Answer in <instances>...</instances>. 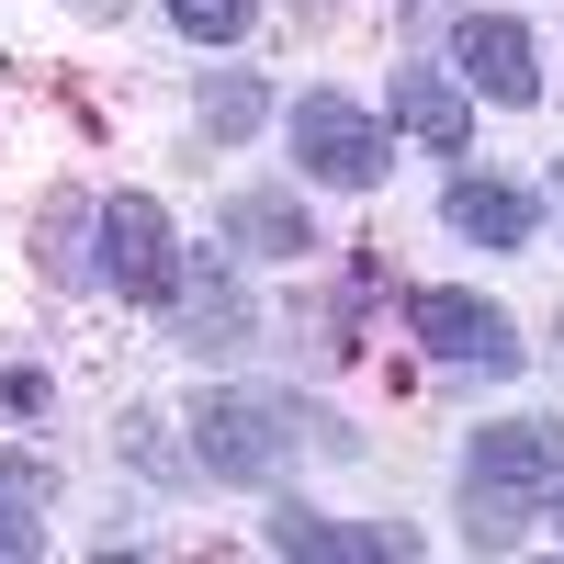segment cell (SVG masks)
I'll return each mask as SVG.
<instances>
[{
	"label": "cell",
	"mask_w": 564,
	"mask_h": 564,
	"mask_svg": "<svg viewBox=\"0 0 564 564\" xmlns=\"http://www.w3.org/2000/svg\"><path fill=\"white\" fill-rule=\"evenodd\" d=\"M564 475V441L553 417H508V430H475V452H463V531H475V553H508L531 531V497H553Z\"/></svg>",
	"instance_id": "1"
},
{
	"label": "cell",
	"mask_w": 564,
	"mask_h": 564,
	"mask_svg": "<svg viewBox=\"0 0 564 564\" xmlns=\"http://www.w3.org/2000/svg\"><path fill=\"white\" fill-rule=\"evenodd\" d=\"M193 430H204V441H193L204 475H226V486H271L282 463L316 441V417H305L294 395H204Z\"/></svg>",
	"instance_id": "2"
},
{
	"label": "cell",
	"mask_w": 564,
	"mask_h": 564,
	"mask_svg": "<svg viewBox=\"0 0 564 564\" xmlns=\"http://www.w3.org/2000/svg\"><path fill=\"white\" fill-rule=\"evenodd\" d=\"M90 238H102V282L135 305H170L181 294V238H170V204L148 193H113L102 215H90Z\"/></svg>",
	"instance_id": "3"
},
{
	"label": "cell",
	"mask_w": 564,
	"mask_h": 564,
	"mask_svg": "<svg viewBox=\"0 0 564 564\" xmlns=\"http://www.w3.org/2000/svg\"><path fill=\"white\" fill-rule=\"evenodd\" d=\"M294 159H305V181H327V193H372L395 148H384V124H372L361 102L305 90V102H294Z\"/></svg>",
	"instance_id": "4"
},
{
	"label": "cell",
	"mask_w": 564,
	"mask_h": 564,
	"mask_svg": "<svg viewBox=\"0 0 564 564\" xmlns=\"http://www.w3.org/2000/svg\"><path fill=\"white\" fill-rule=\"evenodd\" d=\"M406 339H430V361H463V372H508L520 361V327H508L486 294H463V282H417L406 294Z\"/></svg>",
	"instance_id": "5"
},
{
	"label": "cell",
	"mask_w": 564,
	"mask_h": 564,
	"mask_svg": "<svg viewBox=\"0 0 564 564\" xmlns=\"http://www.w3.org/2000/svg\"><path fill=\"white\" fill-rule=\"evenodd\" d=\"M170 339H181V350H238V339H249V294L226 282V260H181Z\"/></svg>",
	"instance_id": "6"
},
{
	"label": "cell",
	"mask_w": 564,
	"mask_h": 564,
	"mask_svg": "<svg viewBox=\"0 0 564 564\" xmlns=\"http://www.w3.org/2000/svg\"><path fill=\"white\" fill-rule=\"evenodd\" d=\"M452 68L475 79V90H497L508 113H520V102H542V68H531V34H520V23H497V12H475V23L452 34Z\"/></svg>",
	"instance_id": "7"
},
{
	"label": "cell",
	"mask_w": 564,
	"mask_h": 564,
	"mask_svg": "<svg viewBox=\"0 0 564 564\" xmlns=\"http://www.w3.org/2000/svg\"><path fill=\"white\" fill-rule=\"evenodd\" d=\"M271 553H316V564H395L406 531H350V520H316V508L282 497L271 508Z\"/></svg>",
	"instance_id": "8"
},
{
	"label": "cell",
	"mask_w": 564,
	"mask_h": 564,
	"mask_svg": "<svg viewBox=\"0 0 564 564\" xmlns=\"http://www.w3.org/2000/svg\"><path fill=\"white\" fill-rule=\"evenodd\" d=\"M441 226L475 238V249H531V193H520V181H452Z\"/></svg>",
	"instance_id": "9"
},
{
	"label": "cell",
	"mask_w": 564,
	"mask_h": 564,
	"mask_svg": "<svg viewBox=\"0 0 564 564\" xmlns=\"http://www.w3.org/2000/svg\"><path fill=\"white\" fill-rule=\"evenodd\" d=\"M395 124L417 135V148H441V159L475 148V102H463L441 68H395Z\"/></svg>",
	"instance_id": "10"
},
{
	"label": "cell",
	"mask_w": 564,
	"mask_h": 564,
	"mask_svg": "<svg viewBox=\"0 0 564 564\" xmlns=\"http://www.w3.org/2000/svg\"><path fill=\"white\" fill-rule=\"evenodd\" d=\"M226 238L260 249V260H305V249H316V226L282 204V193H238V204H226Z\"/></svg>",
	"instance_id": "11"
},
{
	"label": "cell",
	"mask_w": 564,
	"mask_h": 564,
	"mask_svg": "<svg viewBox=\"0 0 564 564\" xmlns=\"http://www.w3.org/2000/svg\"><path fill=\"white\" fill-rule=\"evenodd\" d=\"M170 23L193 34V45H238V34L260 23V0H170Z\"/></svg>",
	"instance_id": "12"
},
{
	"label": "cell",
	"mask_w": 564,
	"mask_h": 564,
	"mask_svg": "<svg viewBox=\"0 0 564 564\" xmlns=\"http://www.w3.org/2000/svg\"><path fill=\"white\" fill-rule=\"evenodd\" d=\"M260 113H271V102H260V79H238V68L204 79V124H215V135H249Z\"/></svg>",
	"instance_id": "13"
},
{
	"label": "cell",
	"mask_w": 564,
	"mask_h": 564,
	"mask_svg": "<svg viewBox=\"0 0 564 564\" xmlns=\"http://www.w3.org/2000/svg\"><path fill=\"white\" fill-rule=\"evenodd\" d=\"M34 260L45 271H102V260H79V204H57V215L34 226Z\"/></svg>",
	"instance_id": "14"
},
{
	"label": "cell",
	"mask_w": 564,
	"mask_h": 564,
	"mask_svg": "<svg viewBox=\"0 0 564 564\" xmlns=\"http://www.w3.org/2000/svg\"><path fill=\"white\" fill-rule=\"evenodd\" d=\"M124 463H148V475H181V452H170V430L148 406H124Z\"/></svg>",
	"instance_id": "15"
},
{
	"label": "cell",
	"mask_w": 564,
	"mask_h": 564,
	"mask_svg": "<svg viewBox=\"0 0 564 564\" xmlns=\"http://www.w3.org/2000/svg\"><path fill=\"white\" fill-rule=\"evenodd\" d=\"M45 553V520H34V497H0V564H23Z\"/></svg>",
	"instance_id": "16"
},
{
	"label": "cell",
	"mask_w": 564,
	"mask_h": 564,
	"mask_svg": "<svg viewBox=\"0 0 564 564\" xmlns=\"http://www.w3.org/2000/svg\"><path fill=\"white\" fill-rule=\"evenodd\" d=\"M0 497H34V508H45V463H34V452H0Z\"/></svg>",
	"instance_id": "17"
},
{
	"label": "cell",
	"mask_w": 564,
	"mask_h": 564,
	"mask_svg": "<svg viewBox=\"0 0 564 564\" xmlns=\"http://www.w3.org/2000/svg\"><path fill=\"white\" fill-rule=\"evenodd\" d=\"M542 520H553V542H564V486H553V497H542Z\"/></svg>",
	"instance_id": "18"
}]
</instances>
